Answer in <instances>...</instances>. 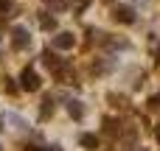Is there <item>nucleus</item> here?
Wrapping results in <instances>:
<instances>
[{"instance_id":"1","label":"nucleus","mask_w":160,"mask_h":151,"mask_svg":"<svg viewBox=\"0 0 160 151\" xmlns=\"http://www.w3.org/2000/svg\"><path fill=\"white\" fill-rule=\"evenodd\" d=\"M11 45H14V50H25V48L31 45V34H28L22 25H17V28L11 31Z\"/></svg>"},{"instance_id":"2","label":"nucleus","mask_w":160,"mask_h":151,"mask_svg":"<svg viewBox=\"0 0 160 151\" xmlns=\"http://www.w3.org/2000/svg\"><path fill=\"white\" fill-rule=\"evenodd\" d=\"M20 87L28 90V92H37V90H39V76H37L31 67H25V70L20 73Z\"/></svg>"},{"instance_id":"3","label":"nucleus","mask_w":160,"mask_h":151,"mask_svg":"<svg viewBox=\"0 0 160 151\" xmlns=\"http://www.w3.org/2000/svg\"><path fill=\"white\" fill-rule=\"evenodd\" d=\"M76 45V36L70 34V31H59L56 36H53V48H62V50H68V48H73Z\"/></svg>"},{"instance_id":"4","label":"nucleus","mask_w":160,"mask_h":151,"mask_svg":"<svg viewBox=\"0 0 160 151\" xmlns=\"http://www.w3.org/2000/svg\"><path fill=\"white\" fill-rule=\"evenodd\" d=\"M112 17H115L118 22H127V25L135 22V11H132L129 6H115V8H112Z\"/></svg>"},{"instance_id":"5","label":"nucleus","mask_w":160,"mask_h":151,"mask_svg":"<svg viewBox=\"0 0 160 151\" xmlns=\"http://www.w3.org/2000/svg\"><path fill=\"white\" fill-rule=\"evenodd\" d=\"M39 25H42L45 31H53V28H56V17H51L48 11H42V14H39Z\"/></svg>"},{"instance_id":"6","label":"nucleus","mask_w":160,"mask_h":151,"mask_svg":"<svg viewBox=\"0 0 160 151\" xmlns=\"http://www.w3.org/2000/svg\"><path fill=\"white\" fill-rule=\"evenodd\" d=\"M68 112H70V115L79 120V118L84 115V106H82V101H68Z\"/></svg>"},{"instance_id":"7","label":"nucleus","mask_w":160,"mask_h":151,"mask_svg":"<svg viewBox=\"0 0 160 151\" xmlns=\"http://www.w3.org/2000/svg\"><path fill=\"white\" fill-rule=\"evenodd\" d=\"M79 143H82V146H84V149H98V137H96V134H82V137H79Z\"/></svg>"},{"instance_id":"8","label":"nucleus","mask_w":160,"mask_h":151,"mask_svg":"<svg viewBox=\"0 0 160 151\" xmlns=\"http://www.w3.org/2000/svg\"><path fill=\"white\" fill-rule=\"evenodd\" d=\"M48 115H53V98L48 95V98H42V112H39V118L45 120Z\"/></svg>"},{"instance_id":"9","label":"nucleus","mask_w":160,"mask_h":151,"mask_svg":"<svg viewBox=\"0 0 160 151\" xmlns=\"http://www.w3.org/2000/svg\"><path fill=\"white\" fill-rule=\"evenodd\" d=\"M3 81H6V90H8V92H17V87H14V78H8V76H6Z\"/></svg>"},{"instance_id":"10","label":"nucleus","mask_w":160,"mask_h":151,"mask_svg":"<svg viewBox=\"0 0 160 151\" xmlns=\"http://www.w3.org/2000/svg\"><path fill=\"white\" fill-rule=\"evenodd\" d=\"M11 8V0H0V11H8Z\"/></svg>"},{"instance_id":"11","label":"nucleus","mask_w":160,"mask_h":151,"mask_svg":"<svg viewBox=\"0 0 160 151\" xmlns=\"http://www.w3.org/2000/svg\"><path fill=\"white\" fill-rule=\"evenodd\" d=\"M31 151H59V146H51V149H31Z\"/></svg>"},{"instance_id":"12","label":"nucleus","mask_w":160,"mask_h":151,"mask_svg":"<svg viewBox=\"0 0 160 151\" xmlns=\"http://www.w3.org/2000/svg\"><path fill=\"white\" fill-rule=\"evenodd\" d=\"M152 104H155V106H160V92L155 95V98H152Z\"/></svg>"},{"instance_id":"13","label":"nucleus","mask_w":160,"mask_h":151,"mask_svg":"<svg viewBox=\"0 0 160 151\" xmlns=\"http://www.w3.org/2000/svg\"><path fill=\"white\" fill-rule=\"evenodd\" d=\"M158 64H160V48H158Z\"/></svg>"},{"instance_id":"14","label":"nucleus","mask_w":160,"mask_h":151,"mask_svg":"<svg viewBox=\"0 0 160 151\" xmlns=\"http://www.w3.org/2000/svg\"><path fill=\"white\" fill-rule=\"evenodd\" d=\"M158 140H160V126H158Z\"/></svg>"}]
</instances>
